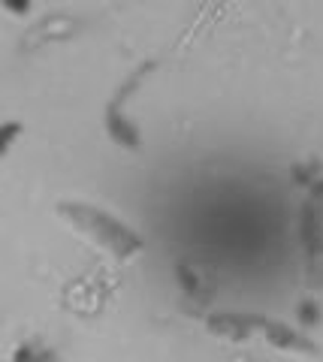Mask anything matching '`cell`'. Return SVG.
Returning <instances> with one entry per match:
<instances>
[{
	"label": "cell",
	"instance_id": "1",
	"mask_svg": "<svg viewBox=\"0 0 323 362\" xmlns=\"http://www.w3.org/2000/svg\"><path fill=\"white\" fill-rule=\"evenodd\" d=\"M61 214L76 230H82L88 239H94L100 247L112 251L115 257H133L142 251V235L103 209L85 206V202H66V206H61Z\"/></svg>",
	"mask_w": 323,
	"mask_h": 362
},
{
	"label": "cell",
	"instance_id": "2",
	"mask_svg": "<svg viewBox=\"0 0 323 362\" xmlns=\"http://www.w3.org/2000/svg\"><path fill=\"white\" fill-rule=\"evenodd\" d=\"M299 233H303V245L308 257V278L315 287H323V181L311 185V194L303 206Z\"/></svg>",
	"mask_w": 323,
	"mask_h": 362
},
{
	"label": "cell",
	"instance_id": "3",
	"mask_svg": "<svg viewBox=\"0 0 323 362\" xmlns=\"http://www.w3.org/2000/svg\"><path fill=\"white\" fill-rule=\"evenodd\" d=\"M209 332L218 338H230V341H245L254 329H260V317H248L239 311H215L209 314Z\"/></svg>",
	"mask_w": 323,
	"mask_h": 362
},
{
	"label": "cell",
	"instance_id": "4",
	"mask_svg": "<svg viewBox=\"0 0 323 362\" xmlns=\"http://www.w3.org/2000/svg\"><path fill=\"white\" fill-rule=\"evenodd\" d=\"M260 329L266 335V341L275 344V347H281V350H296V354H308V350H315L311 347V341L303 335V332H296L290 329L287 323H278V320H260Z\"/></svg>",
	"mask_w": 323,
	"mask_h": 362
},
{
	"label": "cell",
	"instance_id": "5",
	"mask_svg": "<svg viewBox=\"0 0 323 362\" xmlns=\"http://www.w3.org/2000/svg\"><path fill=\"white\" fill-rule=\"evenodd\" d=\"M42 359H49V354L40 344H21L13 356V362H42Z\"/></svg>",
	"mask_w": 323,
	"mask_h": 362
},
{
	"label": "cell",
	"instance_id": "6",
	"mask_svg": "<svg viewBox=\"0 0 323 362\" xmlns=\"http://www.w3.org/2000/svg\"><path fill=\"white\" fill-rule=\"evenodd\" d=\"M21 133V127L16 121H6V124H0V157H4L9 151V145L16 142V136Z\"/></svg>",
	"mask_w": 323,
	"mask_h": 362
},
{
	"label": "cell",
	"instance_id": "7",
	"mask_svg": "<svg viewBox=\"0 0 323 362\" xmlns=\"http://www.w3.org/2000/svg\"><path fill=\"white\" fill-rule=\"evenodd\" d=\"M9 13H16V16H25L28 9H30V0H0Z\"/></svg>",
	"mask_w": 323,
	"mask_h": 362
}]
</instances>
